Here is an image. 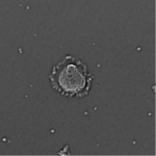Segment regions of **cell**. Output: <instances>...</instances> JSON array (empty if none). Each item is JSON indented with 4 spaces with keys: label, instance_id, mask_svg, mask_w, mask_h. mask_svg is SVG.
<instances>
[{
    "label": "cell",
    "instance_id": "6da1fadb",
    "mask_svg": "<svg viewBox=\"0 0 156 156\" xmlns=\"http://www.w3.org/2000/svg\"><path fill=\"white\" fill-rule=\"evenodd\" d=\"M50 79L55 90L70 98L86 96L92 81L86 65L70 55L64 57L54 66Z\"/></svg>",
    "mask_w": 156,
    "mask_h": 156
}]
</instances>
